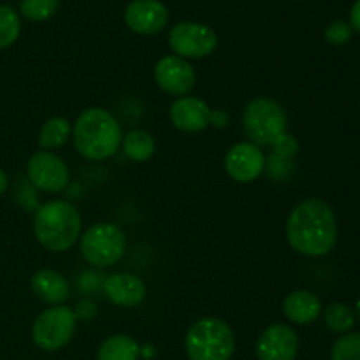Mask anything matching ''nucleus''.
I'll return each instance as SVG.
<instances>
[{"instance_id":"nucleus-1","label":"nucleus","mask_w":360,"mask_h":360,"mask_svg":"<svg viewBox=\"0 0 360 360\" xmlns=\"http://www.w3.org/2000/svg\"><path fill=\"white\" fill-rule=\"evenodd\" d=\"M285 231L288 245L301 255H327L338 241L336 214L326 200L306 199L292 210Z\"/></svg>"},{"instance_id":"nucleus-2","label":"nucleus","mask_w":360,"mask_h":360,"mask_svg":"<svg viewBox=\"0 0 360 360\" xmlns=\"http://www.w3.org/2000/svg\"><path fill=\"white\" fill-rule=\"evenodd\" d=\"M72 139L81 157L88 160H105L122 146V127L109 111L90 108L77 116Z\"/></svg>"},{"instance_id":"nucleus-3","label":"nucleus","mask_w":360,"mask_h":360,"mask_svg":"<svg viewBox=\"0 0 360 360\" xmlns=\"http://www.w3.org/2000/svg\"><path fill=\"white\" fill-rule=\"evenodd\" d=\"M83 220L74 204L49 200L34 214V234L49 252H67L81 238Z\"/></svg>"},{"instance_id":"nucleus-4","label":"nucleus","mask_w":360,"mask_h":360,"mask_svg":"<svg viewBox=\"0 0 360 360\" xmlns=\"http://www.w3.org/2000/svg\"><path fill=\"white\" fill-rule=\"evenodd\" d=\"M185 348L190 360H231L236 352L234 330L220 319H200L186 333Z\"/></svg>"},{"instance_id":"nucleus-5","label":"nucleus","mask_w":360,"mask_h":360,"mask_svg":"<svg viewBox=\"0 0 360 360\" xmlns=\"http://www.w3.org/2000/svg\"><path fill=\"white\" fill-rule=\"evenodd\" d=\"M287 125L285 108L269 97L253 98L243 112V129L257 146H273L287 132Z\"/></svg>"},{"instance_id":"nucleus-6","label":"nucleus","mask_w":360,"mask_h":360,"mask_svg":"<svg viewBox=\"0 0 360 360\" xmlns=\"http://www.w3.org/2000/svg\"><path fill=\"white\" fill-rule=\"evenodd\" d=\"M81 255L88 264L108 267L118 262L127 248L125 232L115 224L101 221L81 236Z\"/></svg>"},{"instance_id":"nucleus-7","label":"nucleus","mask_w":360,"mask_h":360,"mask_svg":"<svg viewBox=\"0 0 360 360\" xmlns=\"http://www.w3.org/2000/svg\"><path fill=\"white\" fill-rule=\"evenodd\" d=\"M76 313L67 306H51L35 319L32 340L41 350L55 352L65 347L76 333Z\"/></svg>"},{"instance_id":"nucleus-8","label":"nucleus","mask_w":360,"mask_h":360,"mask_svg":"<svg viewBox=\"0 0 360 360\" xmlns=\"http://www.w3.org/2000/svg\"><path fill=\"white\" fill-rule=\"evenodd\" d=\"M217 44L214 30L202 23L183 21L169 32V46L179 58H204L214 51Z\"/></svg>"},{"instance_id":"nucleus-9","label":"nucleus","mask_w":360,"mask_h":360,"mask_svg":"<svg viewBox=\"0 0 360 360\" xmlns=\"http://www.w3.org/2000/svg\"><path fill=\"white\" fill-rule=\"evenodd\" d=\"M27 176L35 188L48 193H58L69 185V167L65 162L49 151H37L27 162Z\"/></svg>"},{"instance_id":"nucleus-10","label":"nucleus","mask_w":360,"mask_h":360,"mask_svg":"<svg viewBox=\"0 0 360 360\" xmlns=\"http://www.w3.org/2000/svg\"><path fill=\"white\" fill-rule=\"evenodd\" d=\"M195 79L193 67L176 55L164 56L155 65V81L169 95L185 97L195 86Z\"/></svg>"},{"instance_id":"nucleus-11","label":"nucleus","mask_w":360,"mask_h":360,"mask_svg":"<svg viewBox=\"0 0 360 360\" xmlns=\"http://www.w3.org/2000/svg\"><path fill=\"white\" fill-rule=\"evenodd\" d=\"M225 171L234 181L252 183L266 169V157L253 143H238L225 155Z\"/></svg>"},{"instance_id":"nucleus-12","label":"nucleus","mask_w":360,"mask_h":360,"mask_svg":"<svg viewBox=\"0 0 360 360\" xmlns=\"http://www.w3.org/2000/svg\"><path fill=\"white\" fill-rule=\"evenodd\" d=\"M297 350V334L285 323H274L264 329L255 347L259 360H294Z\"/></svg>"},{"instance_id":"nucleus-13","label":"nucleus","mask_w":360,"mask_h":360,"mask_svg":"<svg viewBox=\"0 0 360 360\" xmlns=\"http://www.w3.org/2000/svg\"><path fill=\"white\" fill-rule=\"evenodd\" d=\"M167 7L160 0H134L125 9V23L132 32L153 35L167 25Z\"/></svg>"},{"instance_id":"nucleus-14","label":"nucleus","mask_w":360,"mask_h":360,"mask_svg":"<svg viewBox=\"0 0 360 360\" xmlns=\"http://www.w3.org/2000/svg\"><path fill=\"white\" fill-rule=\"evenodd\" d=\"M172 125L183 132H200L213 123V111L210 105L199 97H179L171 105Z\"/></svg>"},{"instance_id":"nucleus-15","label":"nucleus","mask_w":360,"mask_h":360,"mask_svg":"<svg viewBox=\"0 0 360 360\" xmlns=\"http://www.w3.org/2000/svg\"><path fill=\"white\" fill-rule=\"evenodd\" d=\"M104 292L112 304L132 308V306L143 302L144 295H146V287L136 274L116 273L105 280Z\"/></svg>"},{"instance_id":"nucleus-16","label":"nucleus","mask_w":360,"mask_h":360,"mask_svg":"<svg viewBox=\"0 0 360 360\" xmlns=\"http://www.w3.org/2000/svg\"><path fill=\"white\" fill-rule=\"evenodd\" d=\"M35 297L51 306H60L69 299L70 287L65 278L53 269H39L30 280Z\"/></svg>"},{"instance_id":"nucleus-17","label":"nucleus","mask_w":360,"mask_h":360,"mask_svg":"<svg viewBox=\"0 0 360 360\" xmlns=\"http://www.w3.org/2000/svg\"><path fill=\"white\" fill-rule=\"evenodd\" d=\"M283 313L290 322L297 326H308L315 322L322 313V302L308 290H295L283 301Z\"/></svg>"},{"instance_id":"nucleus-18","label":"nucleus","mask_w":360,"mask_h":360,"mask_svg":"<svg viewBox=\"0 0 360 360\" xmlns=\"http://www.w3.org/2000/svg\"><path fill=\"white\" fill-rule=\"evenodd\" d=\"M141 348L132 336L115 334L98 347L97 360H137Z\"/></svg>"},{"instance_id":"nucleus-19","label":"nucleus","mask_w":360,"mask_h":360,"mask_svg":"<svg viewBox=\"0 0 360 360\" xmlns=\"http://www.w3.org/2000/svg\"><path fill=\"white\" fill-rule=\"evenodd\" d=\"M123 153L134 162H146L155 153V139L146 130H132L122 139Z\"/></svg>"},{"instance_id":"nucleus-20","label":"nucleus","mask_w":360,"mask_h":360,"mask_svg":"<svg viewBox=\"0 0 360 360\" xmlns=\"http://www.w3.org/2000/svg\"><path fill=\"white\" fill-rule=\"evenodd\" d=\"M70 136V123L65 118H49L44 125L41 127L37 136L39 146L44 151L56 150V148L63 146Z\"/></svg>"},{"instance_id":"nucleus-21","label":"nucleus","mask_w":360,"mask_h":360,"mask_svg":"<svg viewBox=\"0 0 360 360\" xmlns=\"http://www.w3.org/2000/svg\"><path fill=\"white\" fill-rule=\"evenodd\" d=\"M326 326L329 327L333 333L345 334L355 326V315L352 308L345 302H333L329 308L326 309Z\"/></svg>"},{"instance_id":"nucleus-22","label":"nucleus","mask_w":360,"mask_h":360,"mask_svg":"<svg viewBox=\"0 0 360 360\" xmlns=\"http://www.w3.org/2000/svg\"><path fill=\"white\" fill-rule=\"evenodd\" d=\"M21 32V20L9 6H0V49H6L18 41Z\"/></svg>"},{"instance_id":"nucleus-23","label":"nucleus","mask_w":360,"mask_h":360,"mask_svg":"<svg viewBox=\"0 0 360 360\" xmlns=\"http://www.w3.org/2000/svg\"><path fill=\"white\" fill-rule=\"evenodd\" d=\"M58 9V0H21L20 13L30 21H44Z\"/></svg>"},{"instance_id":"nucleus-24","label":"nucleus","mask_w":360,"mask_h":360,"mask_svg":"<svg viewBox=\"0 0 360 360\" xmlns=\"http://www.w3.org/2000/svg\"><path fill=\"white\" fill-rule=\"evenodd\" d=\"M330 360H360V334H347L334 343Z\"/></svg>"},{"instance_id":"nucleus-25","label":"nucleus","mask_w":360,"mask_h":360,"mask_svg":"<svg viewBox=\"0 0 360 360\" xmlns=\"http://www.w3.org/2000/svg\"><path fill=\"white\" fill-rule=\"evenodd\" d=\"M352 34H354V30H352L350 23H347V21H341V20L333 21V23L326 28V32H323V35H326V41L329 42V44H334V46L347 44V42L352 39Z\"/></svg>"},{"instance_id":"nucleus-26","label":"nucleus","mask_w":360,"mask_h":360,"mask_svg":"<svg viewBox=\"0 0 360 360\" xmlns=\"http://www.w3.org/2000/svg\"><path fill=\"white\" fill-rule=\"evenodd\" d=\"M274 146V150H276V153L280 155L281 158H292V157H295V155H297V151H299V143H297V139H295L294 136H290V134H287L285 132L283 136L280 137V139L276 141V143L273 144Z\"/></svg>"},{"instance_id":"nucleus-27","label":"nucleus","mask_w":360,"mask_h":360,"mask_svg":"<svg viewBox=\"0 0 360 360\" xmlns=\"http://www.w3.org/2000/svg\"><path fill=\"white\" fill-rule=\"evenodd\" d=\"M350 27H352V30L359 32V34H360V0H357V2L352 6Z\"/></svg>"},{"instance_id":"nucleus-28","label":"nucleus","mask_w":360,"mask_h":360,"mask_svg":"<svg viewBox=\"0 0 360 360\" xmlns=\"http://www.w3.org/2000/svg\"><path fill=\"white\" fill-rule=\"evenodd\" d=\"M7 186H9V178H7V174L4 172V169L0 167V195H4V192L7 190Z\"/></svg>"},{"instance_id":"nucleus-29","label":"nucleus","mask_w":360,"mask_h":360,"mask_svg":"<svg viewBox=\"0 0 360 360\" xmlns=\"http://www.w3.org/2000/svg\"><path fill=\"white\" fill-rule=\"evenodd\" d=\"M355 313H357V319L360 320V299L357 301V306H355Z\"/></svg>"}]
</instances>
